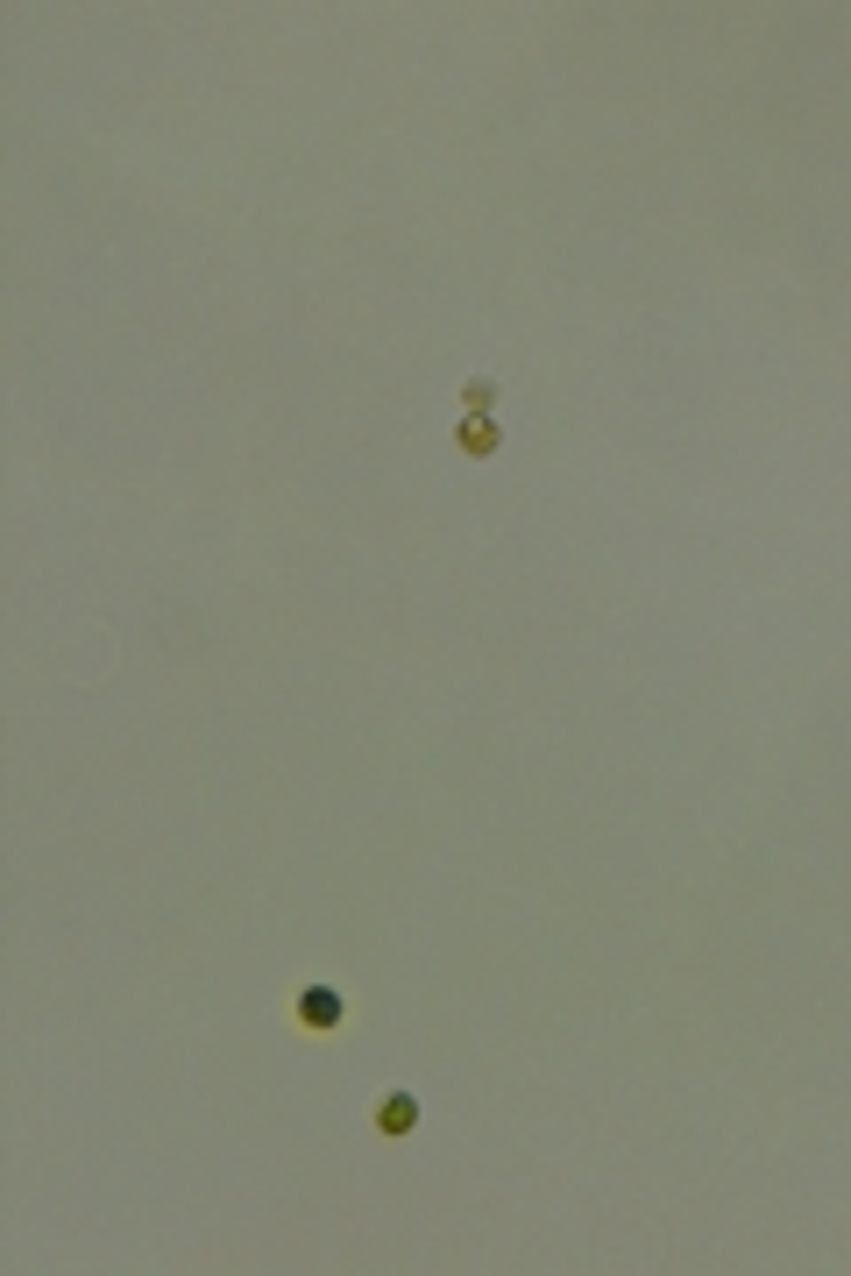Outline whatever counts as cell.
<instances>
[{
	"instance_id": "1",
	"label": "cell",
	"mask_w": 851,
	"mask_h": 1276,
	"mask_svg": "<svg viewBox=\"0 0 851 1276\" xmlns=\"http://www.w3.org/2000/svg\"><path fill=\"white\" fill-rule=\"evenodd\" d=\"M412 1121H419V1106H412L405 1092H391V1099H383V1113H376V1128H383V1135H405Z\"/></svg>"
},
{
	"instance_id": "2",
	"label": "cell",
	"mask_w": 851,
	"mask_h": 1276,
	"mask_svg": "<svg viewBox=\"0 0 851 1276\" xmlns=\"http://www.w3.org/2000/svg\"><path fill=\"white\" fill-rule=\"evenodd\" d=\"M348 1014V1000H334V993H305V1021L313 1028H327V1021H341Z\"/></svg>"
}]
</instances>
